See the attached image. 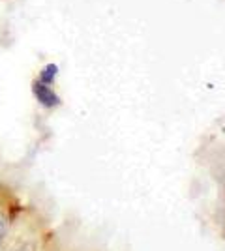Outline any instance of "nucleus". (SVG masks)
<instances>
[{"instance_id": "obj_2", "label": "nucleus", "mask_w": 225, "mask_h": 251, "mask_svg": "<svg viewBox=\"0 0 225 251\" xmlns=\"http://www.w3.org/2000/svg\"><path fill=\"white\" fill-rule=\"evenodd\" d=\"M56 74H58V66H54V64H47L42 72H40V79H38V81H42L43 84H51L54 81Z\"/></svg>"}, {"instance_id": "obj_1", "label": "nucleus", "mask_w": 225, "mask_h": 251, "mask_svg": "<svg viewBox=\"0 0 225 251\" xmlns=\"http://www.w3.org/2000/svg\"><path fill=\"white\" fill-rule=\"evenodd\" d=\"M32 92L36 96V100L43 105V107H47V109H54V107H58L60 105V98L54 94L53 88L49 86V84H43L42 81H34L32 83Z\"/></svg>"}]
</instances>
